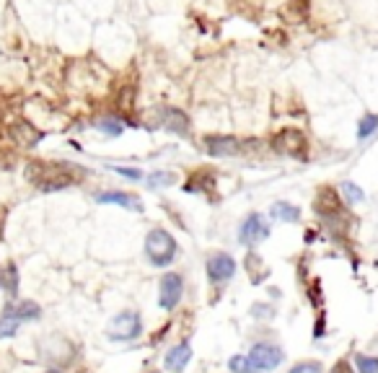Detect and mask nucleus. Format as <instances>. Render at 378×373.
<instances>
[{
  "mask_svg": "<svg viewBox=\"0 0 378 373\" xmlns=\"http://www.w3.org/2000/svg\"><path fill=\"white\" fill-rule=\"evenodd\" d=\"M96 127L101 130V132H106V135H120L122 132V125L117 122V120H101Z\"/></svg>",
  "mask_w": 378,
  "mask_h": 373,
  "instance_id": "28",
  "label": "nucleus"
},
{
  "mask_svg": "<svg viewBox=\"0 0 378 373\" xmlns=\"http://www.w3.org/2000/svg\"><path fill=\"white\" fill-rule=\"evenodd\" d=\"M212 187H215V179H212L210 171H195V174L187 179V184H184V192L212 190Z\"/></svg>",
  "mask_w": 378,
  "mask_h": 373,
  "instance_id": "18",
  "label": "nucleus"
},
{
  "mask_svg": "<svg viewBox=\"0 0 378 373\" xmlns=\"http://www.w3.org/2000/svg\"><path fill=\"white\" fill-rule=\"evenodd\" d=\"M273 148L275 151L285 153V156H293V159H306V148H309V143H306V135H303L301 130L285 127L273 137Z\"/></svg>",
  "mask_w": 378,
  "mask_h": 373,
  "instance_id": "5",
  "label": "nucleus"
},
{
  "mask_svg": "<svg viewBox=\"0 0 378 373\" xmlns=\"http://www.w3.org/2000/svg\"><path fill=\"white\" fill-rule=\"evenodd\" d=\"M205 270H207L210 282H226L236 275V262L231 254H226V251H215V254L207 257Z\"/></svg>",
  "mask_w": 378,
  "mask_h": 373,
  "instance_id": "8",
  "label": "nucleus"
},
{
  "mask_svg": "<svg viewBox=\"0 0 378 373\" xmlns=\"http://www.w3.org/2000/svg\"><path fill=\"white\" fill-rule=\"evenodd\" d=\"M246 272H249V280L254 282V285H259V282L270 275V270H267V265L262 262V257H259L257 251H249V254H246Z\"/></svg>",
  "mask_w": 378,
  "mask_h": 373,
  "instance_id": "16",
  "label": "nucleus"
},
{
  "mask_svg": "<svg viewBox=\"0 0 378 373\" xmlns=\"http://www.w3.org/2000/svg\"><path fill=\"white\" fill-rule=\"evenodd\" d=\"M184 296V280L179 272H166L159 282V304L164 311H174Z\"/></svg>",
  "mask_w": 378,
  "mask_h": 373,
  "instance_id": "7",
  "label": "nucleus"
},
{
  "mask_svg": "<svg viewBox=\"0 0 378 373\" xmlns=\"http://www.w3.org/2000/svg\"><path fill=\"white\" fill-rule=\"evenodd\" d=\"M267 236H270V226H267L265 215H259V213L246 215V221L241 223V231H239V239H241V244L257 246L259 241H265Z\"/></svg>",
  "mask_w": 378,
  "mask_h": 373,
  "instance_id": "9",
  "label": "nucleus"
},
{
  "mask_svg": "<svg viewBox=\"0 0 378 373\" xmlns=\"http://www.w3.org/2000/svg\"><path fill=\"white\" fill-rule=\"evenodd\" d=\"M340 190H342V195H345V200H348L350 205H360V202L365 200L363 190H360L357 184H353V182H342Z\"/></svg>",
  "mask_w": 378,
  "mask_h": 373,
  "instance_id": "23",
  "label": "nucleus"
},
{
  "mask_svg": "<svg viewBox=\"0 0 378 373\" xmlns=\"http://www.w3.org/2000/svg\"><path fill=\"white\" fill-rule=\"evenodd\" d=\"M270 213H273V218L285 221V223H295L298 218H301V210H298L295 205H290V202H275Z\"/></svg>",
  "mask_w": 378,
  "mask_h": 373,
  "instance_id": "19",
  "label": "nucleus"
},
{
  "mask_svg": "<svg viewBox=\"0 0 378 373\" xmlns=\"http://www.w3.org/2000/svg\"><path fill=\"white\" fill-rule=\"evenodd\" d=\"M42 355H45L50 363H70V360H73V345H70L65 337H50V340L42 345Z\"/></svg>",
  "mask_w": 378,
  "mask_h": 373,
  "instance_id": "11",
  "label": "nucleus"
},
{
  "mask_svg": "<svg viewBox=\"0 0 378 373\" xmlns=\"http://www.w3.org/2000/svg\"><path fill=\"white\" fill-rule=\"evenodd\" d=\"M114 171H117V174L120 176H127V179H140V171H135V168H114Z\"/></svg>",
  "mask_w": 378,
  "mask_h": 373,
  "instance_id": "30",
  "label": "nucleus"
},
{
  "mask_svg": "<svg viewBox=\"0 0 378 373\" xmlns=\"http://www.w3.org/2000/svg\"><path fill=\"white\" fill-rule=\"evenodd\" d=\"M179 254V244L176 239L164 229H153L145 236V257L151 259V265L156 267H168Z\"/></svg>",
  "mask_w": 378,
  "mask_h": 373,
  "instance_id": "2",
  "label": "nucleus"
},
{
  "mask_svg": "<svg viewBox=\"0 0 378 373\" xmlns=\"http://www.w3.org/2000/svg\"><path fill=\"white\" fill-rule=\"evenodd\" d=\"M332 373H353V371H350V363H348V360H340V363H337V368H334Z\"/></svg>",
  "mask_w": 378,
  "mask_h": 373,
  "instance_id": "31",
  "label": "nucleus"
},
{
  "mask_svg": "<svg viewBox=\"0 0 378 373\" xmlns=\"http://www.w3.org/2000/svg\"><path fill=\"white\" fill-rule=\"evenodd\" d=\"M228 371L231 373H257L254 368H251V363H249L246 355H236V358L228 360Z\"/></svg>",
  "mask_w": 378,
  "mask_h": 373,
  "instance_id": "26",
  "label": "nucleus"
},
{
  "mask_svg": "<svg viewBox=\"0 0 378 373\" xmlns=\"http://www.w3.org/2000/svg\"><path fill=\"white\" fill-rule=\"evenodd\" d=\"M26 179L42 192H57L65 187H73L84 179V171H78L73 163H45V161H31L26 166Z\"/></svg>",
  "mask_w": 378,
  "mask_h": 373,
  "instance_id": "1",
  "label": "nucleus"
},
{
  "mask_svg": "<svg viewBox=\"0 0 378 373\" xmlns=\"http://www.w3.org/2000/svg\"><path fill=\"white\" fill-rule=\"evenodd\" d=\"M357 373H378V358L376 355H355Z\"/></svg>",
  "mask_w": 378,
  "mask_h": 373,
  "instance_id": "25",
  "label": "nucleus"
},
{
  "mask_svg": "<svg viewBox=\"0 0 378 373\" xmlns=\"http://www.w3.org/2000/svg\"><path fill=\"white\" fill-rule=\"evenodd\" d=\"M376 130H378V115H365L363 120H360V125H357V137L365 140V137H371Z\"/></svg>",
  "mask_w": 378,
  "mask_h": 373,
  "instance_id": "24",
  "label": "nucleus"
},
{
  "mask_svg": "<svg viewBox=\"0 0 378 373\" xmlns=\"http://www.w3.org/2000/svg\"><path fill=\"white\" fill-rule=\"evenodd\" d=\"M161 117H164V127L176 132V135L187 137L189 135V117L184 115L182 109L176 107H164L161 109Z\"/></svg>",
  "mask_w": 378,
  "mask_h": 373,
  "instance_id": "15",
  "label": "nucleus"
},
{
  "mask_svg": "<svg viewBox=\"0 0 378 373\" xmlns=\"http://www.w3.org/2000/svg\"><path fill=\"white\" fill-rule=\"evenodd\" d=\"M189 360H192V345L179 343L176 348H171V350L166 352L164 366H166V371H171V373H182L184 368H187Z\"/></svg>",
  "mask_w": 378,
  "mask_h": 373,
  "instance_id": "14",
  "label": "nucleus"
},
{
  "mask_svg": "<svg viewBox=\"0 0 378 373\" xmlns=\"http://www.w3.org/2000/svg\"><path fill=\"white\" fill-rule=\"evenodd\" d=\"M47 373H62V371H57V368H52V371H47Z\"/></svg>",
  "mask_w": 378,
  "mask_h": 373,
  "instance_id": "32",
  "label": "nucleus"
},
{
  "mask_svg": "<svg viewBox=\"0 0 378 373\" xmlns=\"http://www.w3.org/2000/svg\"><path fill=\"white\" fill-rule=\"evenodd\" d=\"M148 187L151 190H161V187H171V184H176V174L174 171H153V174H148Z\"/></svg>",
  "mask_w": 378,
  "mask_h": 373,
  "instance_id": "20",
  "label": "nucleus"
},
{
  "mask_svg": "<svg viewBox=\"0 0 378 373\" xmlns=\"http://www.w3.org/2000/svg\"><path fill=\"white\" fill-rule=\"evenodd\" d=\"M0 285H3V290H8L11 296L18 290V272H16L13 265L6 267V270H0Z\"/></svg>",
  "mask_w": 378,
  "mask_h": 373,
  "instance_id": "22",
  "label": "nucleus"
},
{
  "mask_svg": "<svg viewBox=\"0 0 378 373\" xmlns=\"http://www.w3.org/2000/svg\"><path fill=\"white\" fill-rule=\"evenodd\" d=\"M96 202H101V205H122V207H127V210H135V213L143 210L140 197L130 195V192H98Z\"/></svg>",
  "mask_w": 378,
  "mask_h": 373,
  "instance_id": "13",
  "label": "nucleus"
},
{
  "mask_svg": "<svg viewBox=\"0 0 378 373\" xmlns=\"http://www.w3.org/2000/svg\"><path fill=\"white\" fill-rule=\"evenodd\" d=\"M8 311L13 314L18 321H34V319H39L42 309H39V304H34V301H21V304H16V306H8Z\"/></svg>",
  "mask_w": 378,
  "mask_h": 373,
  "instance_id": "17",
  "label": "nucleus"
},
{
  "mask_svg": "<svg viewBox=\"0 0 378 373\" xmlns=\"http://www.w3.org/2000/svg\"><path fill=\"white\" fill-rule=\"evenodd\" d=\"M11 137L16 140V145H23V148H37L39 140H42V130H37L26 120H18V122L11 125Z\"/></svg>",
  "mask_w": 378,
  "mask_h": 373,
  "instance_id": "12",
  "label": "nucleus"
},
{
  "mask_svg": "<svg viewBox=\"0 0 378 373\" xmlns=\"http://www.w3.org/2000/svg\"><path fill=\"white\" fill-rule=\"evenodd\" d=\"M273 306L267 304H254L251 306V316H257V319H267V316H273Z\"/></svg>",
  "mask_w": 378,
  "mask_h": 373,
  "instance_id": "29",
  "label": "nucleus"
},
{
  "mask_svg": "<svg viewBox=\"0 0 378 373\" xmlns=\"http://www.w3.org/2000/svg\"><path fill=\"white\" fill-rule=\"evenodd\" d=\"M140 335H143V319L137 311H120L106 327V337L112 343H132Z\"/></svg>",
  "mask_w": 378,
  "mask_h": 373,
  "instance_id": "3",
  "label": "nucleus"
},
{
  "mask_svg": "<svg viewBox=\"0 0 378 373\" xmlns=\"http://www.w3.org/2000/svg\"><path fill=\"white\" fill-rule=\"evenodd\" d=\"M314 210H316L326 223H332L334 229H342L340 223L348 221V213H345V205H342L340 195L332 190V187H321L316 192V200H314Z\"/></svg>",
  "mask_w": 378,
  "mask_h": 373,
  "instance_id": "4",
  "label": "nucleus"
},
{
  "mask_svg": "<svg viewBox=\"0 0 378 373\" xmlns=\"http://www.w3.org/2000/svg\"><path fill=\"white\" fill-rule=\"evenodd\" d=\"M287 373H324V366L319 360H301V363H295Z\"/></svg>",
  "mask_w": 378,
  "mask_h": 373,
  "instance_id": "27",
  "label": "nucleus"
},
{
  "mask_svg": "<svg viewBox=\"0 0 378 373\" xmlns=\"http://www.w3.org/2000/svg\"><path fill=\"white\" fill-rule=\"evenodd\" d=\"M18 327H21V321L16 319L6 306V309H3V316H0V340H3V337H13L16 332H18Z\"/></svg>",
  "mask_w": 378,
  "mask_h": 373,
  "instance_id": "21",
  "label": "nucleus"
},
{
  "mask_svg": "<svg viewBox=\"0 0 378 373\" xmlns=\"http://www.w3.org/2000/svg\"><path fill=\"white\" fill-rule=\"evenodd\" d=\"M246 358H249V363H251L254 371H273V368H277L282 363L285 352L273 343H257L249 350Z\"/></svg>",
  "mask_w": 378,
  "mask_h": 373,
  "instance_id": "6",
  "label": "nucleus"
},
{
  "mask_svg": "<svg viewBox=\"0 0 378 373\" xmlns=\"http://www.w3.org/2000/svg\"><path fill=\"white\" fill-rule=\"evenodd\" d=\"M205 151L212 159H228V156H239L241 153V143L231 135H207L205 137Z\"/></svg>",
  "mask_w": 378,
  "mask_h": 373,
  "instance_id": "10",
  "label": "nucleus"
}]
</instances>
